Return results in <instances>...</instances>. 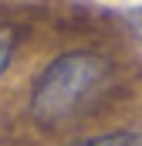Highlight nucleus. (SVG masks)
I'll return each instance as SVG.
<instances>
[{
	"label": "nucleus",
	"instance_id": "nucleus-3",
	"mask_svg": "<svg viewBox=\"0 0 142 146\" xmlns=\"http://www.w3.org/2000/svg\"><path fill=\"white\" fill-rule=\"evenodd\" d=\"M14 51H17V27L7 24V21H0V75H3L7 65H10Z\"/></svg>",
	"mask_w": 142,
	"mask_h": 146
},
{
	"label": "nucleus",
	"instance_id": "nucleus-4",
	"mask_svg": "<svg viewBox=\"0 0 142 146\" xmlns=\"http://www.w3.org/2000/svg\"><path fill=\"white\" fill-rule=\"evenodd\" d=\"M125 24L132 27V34L142 41V7H135V10H129V17H125Z\"/></svg>",
	"mask_w": 142,
	"mask_h": 146
},
{
	"label": "nucleus",
	"instance_id": "nucleus-1",
	"mask_svg": "<svg viewBox=\"0 0 142 146\" xmlns=\"http://www.w3.org/2000/svg\"><path fill=\"white\" fill-rule=\"evenodd\" d=\"M108 78V61L95 51H68L37 75L31 115L37 126H58L81 109Z\"/></svg>",
	"mask_w": 142,
	"mask_h": 146
},
{
	"label": "nucleus",
	"instance_id": "nucleus-2",
	"mask_svg": "<svg viewBox=\"0 0 142 146\" xmlns=\"http://www.w3.org/2000/svg\"><path fill=\"white\" fill-rule=\"evenodd\" d=\"M71 146H142L139 133H105V136H95V139H81V143H71Z\"/></svg>",
	"mask_w": 142,
	"mask_h": 146
}]
</instances>
